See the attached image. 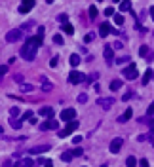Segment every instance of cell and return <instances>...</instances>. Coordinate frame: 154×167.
Here are the masks:
<instances>
[{
  "instance_id": "1",
  "label": "cell",
  "mask_w": 154,
  "mask_h": 167,
  "mask_svg": "<svg viewBox=\"0 0 154 167\" xmlns=\"http://www.w3.org/2000/svg\"><path fill=\"white\" fill-rule=\"evenodd\" d=\"M42 46V36H31V38H27V44L21 48V55H23L25 61H34V57H36V49Z\"/></svg>"
},
{
  "instance_id": "2",
  "label": "cell",
  "mask_w": 154,
  "mask_h": 167,
  "mask_svg": "<svg viewBox=\"0 0 154 167\" xmlns=\"http://www.w3.org/2000/svg\"><path fill=\"white\" fill-rule=\"evenodd\" d=\"M122 76H124L126 80H135V78L139 76V70H137L135 65L131 63V65H128V67H126V68L122 70Z\"/></svg>"
},
{
  "instance_id": "3",
  "label": "cell",
  "mask_w": 154,
  "mask_h": 167,
  "mask_svg": "<svg viewBox=\"0 0 154 167\" xmlns=\"http://www.w3.org/2000/svg\"><path fill=\"white\" fill-rule=\"evenodd\" d=\"M76 129H78V122H76V120H71V122H69V125H67L65 129H61L57 135L61 137V139H65V137H69L72 131H76Z\"/></svg>"
},
{
  "instance_id": "4",
  "label": "cell",
  "mask_w": 154,
  "mask_h": 167,
  "mask_svg": "<svg viewBox=\"0 0 154 167\" xmlns=\"http://www.w3.org/2000/svg\"><path fill=\"white\" fill-rule=\"evenodd\" d=\"M6 40L10 42H17V40H23V31H21V28H12V31L6 34Z\"/></svg>"
},
{
  "instance_id": "5",
  "label": "cell",
  "mask_w": 154,
  "mask_h": 167,
  "mask_svg": "<svg viewBox=\"0 0 154 167\" xmlns=\"http://www.w3.org/2000/svg\"><path fill=\"white\" fill-rule=\"evenodd\" d=\"M84 80H86V74H82V72H78V70H72L71 74H69V84H72V85L82 84Z\"/></svg>"
},
{
  "instance_id": "6",
  "label": "cell",
  "mask_w": 154,
  "mask_h": 167,
  "mask_svg": "<svg viewBox=\"0 0 154 167\" xmlns=\"http://www.w3.org/2000/svg\"><path fill=\"white\" fill-rule=\"evenodd\" d=\"M57 127H59V123H57V120H53V118H48L46 122L40 123L42 131H48V129H57Z\"/></svg>"
},
{
  "instance_id": "7",
  "label": "cell",
  "mask_w": 154,
  "mask_h": 167,
  "mask_svg": "<svg viewBox=\"0 0 154 167\" xmlns=\"http://www.w3.org/2000/svg\"><path fill=\"white\" fill-rule=\"evenodd\" d=\"M114 103H116V99H114V97H105V99L101 97L99 101H97V105H99L101 108H105V110H109V108L112 106Z\"/></svg>"
},
{
  "instance_id": "8",
  "label": "cell",
  "mask_w": 154,
  "mask_h": 167,
  "mask_svg": "<svg viewBox=\"0 0 154 167\" xmlns=\"http://www.w3.org/2000/svg\"><path fill=\"white\" fill-rule=\"evenodd\" d=\"M122 144H124V139H120V137H118V139H112V142H110V152H112V154H118V152L122 150Z\"/></svg>"
},
{
  "instance_id": "9",
  "label": "cell",
  "mask_w": 154,
  "mask_h": 167,
  "mask_svg": "<svg viewBox=\"0 0 154 167\" xmlns=\"http://www.w3.org/2000/svg\"><path fill=\"white\" fill-rule=\"evenodd\" d=\"M110 32H112V34H118V31H116V28H112L109 23H103V25L99 27V34L103 36V38H105L107 34H110Z\"/></svg>"
},
{
  "instance_id": "10",
  "label": "cell",
  "mask_w": 154,
  "mask_h": 167,
  "mask_svg": "<svg viewBox=\"0 0 154 167\" xmlns=\"http://www.w3.org/2000/svg\"><path fill=\"white\" fill-rule=\"evenodd\" d=\"M74 116H76V110H74V108H65V110L61 112V120L71 122V120H74Z\"/></svg>"
},
{
  "instance_id": "11",
  "label": "cell",
  "mask_w": 154,
  "mask_h": 167,
  "mask_svg": "<svg viewBox=\"0 0 154 167\" xmlns=\"http://www.w3.org/2000/svg\"><path fill=\"white\" fill-rule=\"evenodd\" d=\"M13 167H34V159H31V158H21L19 163H13Z\"/></svg>"
},
{
  "instance_id": "12",
  "label": "cell",
  "mask_w": 154,
  "mask_h": 167,
  "mask_svg": "<svg viewBox=\"0 0 154 167\" xmlns=\"http://www.w3.org/2000/svg\"><path fill=\"white\" fill-rule=\"evenodd\" d=\"M40 116H44V118H53V108L52 106H40V110H38Z\"/></svg>"
},
{
  "instance_id": "13",
  "label": "cell",
  "mask_w": 154,
  "mask_h": 167,
  "mask_svg": "<svg viewBox=\"0 0 154 167\" xmlns=\"http://www.w3.org/2000/svg\"><path fill=\"white\" fill-rule=\"evenodd\" d=\"M40 88H42V91L50 93V91L53 89V84H52V82H50L48 78H44V76H42V85H40Z\"/></svg>"
},
{
  "instance_id": "14",
  "label": "cell",
  "mask_w": 154,
  "mask_h": 167,
  "mask_svg": "<svg viewBox=\"0 0 154 167\" xmlns=\"http://www.w3.org/2000/svg\"><path fill=\"white\" fill-rule=\"evenodd\" d=\"M131 116H133V108H126V112L120 116V118H118V122H120V123H126V122L131 118Z\"/></svg>"
},
{
  "instance_id": "15",
  "label": "cell",
  "mask_w": 154,
  "mask_h": 167,
  "mask_svg": "<svg viewBox=\"0 0 154 167\" xmlns=\"http://www.w3.org/2000/svg\"><path fill=\"white\" fill-rule=\"evenodd\" d=\"M105 59H107V63H109V65L114 61V52H112V48H110V46L105 48Z\"/></svg>"
},
{
  "instance_id": "16",
  "label": "cell",
  "mask_w": 154,
  "mask_h": 167,
  "mask_svg": "<svg viewBox=\"0 0 154 167\" xmlns=\"http://www.w3.org/2000/svg\"><path fill=\"white\" fill-rule=\"evenodd\" d=\"M52 146H48V144H44V146H32L31 148V154H44V152H48Z\"/></svg>"
},
{
  "instance_id": "17",
  "label": "cell",
  "mask_w": 154,
  "mask_h": 167,
  "mask_svg": "<svg viewBox=\"0 0 154 167\" xmlns=\"http://www.w3.org/2000/svg\"><path fill=\"white\" fill-rule=\"evenodd\" d=\"M10 125L13 129H21V125H23V120H19V118H10Z\"/></svg>"
},
{
  "instance_id": "18",
  "label": "cell",
  "mask_w": 154,
  "mask_h": 167,
  "mask_svg": "<svg viewBox=\"0 0 154 167\" xmlns=\"http://www.w3.org/2000/svg\"><path fill=\"white\" fill-rule=\"evenodd\" d=\"M152 80V68H149L145 72V76H143V85H149V82Z\"/></svg>"
},
{
  "instance_id": "19",
  "label": "cell",
  "mask_w": 154,
  "mask_h": 167,
  "mask_svg": "<svg viewBox=\"0 0 154 167\" xmlns=\"http://www.w3.org/2000/svg\"><path fill=\"white\" fill-rule=\"evenodd\" d=\"M122 80H112V82H110V89H112V91H118V89H120L122 88Z\"/></svg>"
},
{
  "instance_id": "20",
  "label": "cell",
  "mask_w": 154,
  "mask_h": 167,
  "mask_svg": "<svg viewBox=\"0 0 154 167\" xmlns=\"http://www.w3.org/2000/svg\"><path fill=\"white\" fill-rule=\"evenodd\" d=\"M69 63H71V67H78V65H80V57L72 53L71 57H69Z\"/></svg>"
},
{
  "instance_id": "21",
  "label": "cell",
  "mask_w": 154,
  "mask_h": 167,
  "mask_svg": "<svg viewBox=\"0 0 154 167\" xmlns=\"http://www.w3.org/2000/svg\"><path fill=\"white\" fill-rule=\"evenodd\" d=\"M61 27H63V31H65L67 34H74V27H72L71 23H67V21H65V23H63Z\"/></svg>"
},
{
  "instance_id": "22",
  "label": "cell",
  "mask_w": 154,
  "mask_h": 167,
  "mask_svg": "<svg viewBox=\"0 0 154 167\" xmlns=\"http://www.w3.org/2000/svg\"><path fill=\"white\" fill-rule=\"evenodd\" d=\"M34 4H36L34 0H23V4H21V6H23V8H25L27 12H29L31 8H34Z\"/></svg>"
},
{
  "instance_id": "23",
  "label": "cell",
  "mask_w": 154,
  "mask_h": 167,
  "mask_svg": "<svg viewBox=\"0 0 154 167\" xmlns=\"http://www.w3.org/2000/svg\"><path fill=\"white\" fill-rule=\"evenodd\" d=\"M61 159H63L65 163H69V162H71V159H72V154H71V150L63 152V154H61Z\"/></svg>"
},
{
  "instance_id": "24",
  "label": "cell",
  "mask_w": 154,
  "mask_h": 167,
  "mask_svg": "<svg viewBox=\"0 0 154 167\" xmlns=\"http://www.w3.org/2000/svg\"><path fill=\"white\" fill-rule=\"evenodd\" d=\"M126 165H128V167H135V165H137V159H135L133 156H128V159H126Z\"/></svg>"
},
{
  "instance_id": "25",
  "label": "cell",
  "mask_w": 154,
  "mask_h": 167,
  "mask_svg": "<svg viewBox=\"0 0 154 167\" xmlns=\"http://www.w3.org/2000/svg\"><path fill=\"white\" fill-rule=\"evenodd\" d=\"M34 88H32V85L31 84H21V91H23V93H31Z\"/></svg>"
},
{
  "instance_id": "26",
  "label": "cell",
  "mask_w": 154,
  "mask_h": 167,
  "mask_svg": "<svg viewBox=\"0 0 154 167\" xmlns=\"http://www.w3.org/2000/svg\"><path fill=\"white\" fill-rule=\"evenodd\" d=\"M150 53V49H149V46H141V49H139V55L141 57H146Z\"/></svg>"
},
{
  "instance_id": "27",
  "label": "cell",
  "mask_w": 154,
  "mask_h": 167,
  "mask_svg": "<svg viewBox=\"0 0 154 167\" xmlns=\"http://www.w3.org/2000/svg\"><path fill=\"white\" fill-rule=\"evenodd\" d=\"M112 15H114V23L116 25H124V17L120 15V13H112Z\"/></svg>"
},
{
  "instance_id": "28",
  "label": "cell",
  "mask_w": 154,
  "mask_h": 167,
  "mask_svg": "<svg viewBox=\"0 0 154 167\" xmlns=\"http://www.w3.org/2000/svg\"><path fill=\"white\" fill-rule=\"evenodd\" d=\"M17 116H19V108L17 106H12L10 108V118H17Z\"/></svg>"
},
{
  "instance_id": "29",
  "label": "cell",
  "mask_w": 154,
  "mask_h": 167,
  "mask_svg": "<svg viewBox=\"0 0 154 167\" xmlns=\"http://www.w3.org/2000/svg\"><path fill=\"white\" fill-rule=\"evenodd\" d=\"M120 10H122V12H129V10H131V6H129L128 0H124V2L120 4Z\"/></svg>"
},
{
  "instance_id": "30",
  "label": "cell",
  "mask_w": 154,
  "mask_h": 167,
  "mask_svg": "<svg viewBox=\"0 0 154 167\" xmlns=\"http://www.w3.org/2000/svg\"><path fill=\"white\" fill-rule=\"evenodd\" d=\"M8 65H0V78H2V76H6V74H8Z\"/></svg>"
},
{
  "instance_id": "31",
  "label": "cell",
  "mask_w": 154,
  "mask_h": 167,
  "mask_svg": "<svg viewBox=\"0 0 154 167\" xmlns=\"http://www.w3.org/2000/svg\"><path fill=\"white\" fill-rule=\"evenodd\" d=\"M53 42H55V44H59V46H63V42H65V40H63L61 34H55V36H53Z\"/></svg>"
},
{
  "instance_id": "32",
  "label": "cell",
  "mask_w": 154,
  "mask_h": 167,
  "mask_svg": "<svg viewBox=\"0 0 154 167\" xmlns=\"http://www.w3.org/2000/svg\"><path fill=\"white\" fill-rule=\"evenodd\" d=\"M89 17H92V19L97 17V8H95V6H89Z\"/></svg>"
},
{
  "instance_id": "33",
  "label": "cell",
  "mask_w": 154,
  "mask_h": 167,
  "mask_svg": "<svg viewBox=\"0 0 154 167\" xmlns=\"http://www.w3.org/2000/svg\"><path fill=\"white\" fill-rule=\"evenodd\" d=\"M93 38H95V34H93V32H88L86 36H84V42H86V44H88V42H92Z\"/></svg>"
},
{
  "instance_id": "34",
  "label": "cell",
  "mask_w": 154,
  "mask_h": 167,
  "mask_svg": "<svg viewBox=\"0 0 154 167\" xmlns=\"http://www.w3.org/2000/svg\"><path fill=\"white\" fill-rule=\"evenodd\" d=\"M78 103H88V95H86V93H80V95H78Z\"/></svg>"
},
{
  "instance_id": "35",
  "label": "cell",
  "mask_w": 154,
  "mask_h": 167,
  "mask_svg": "<svg viewBox=\"0 0 154 167\" xmlns=\"http://www.w3.org/2000/svg\"><path fill=\"white\" fill-rule=\"evenodd\" d=\"M71 154H72V158H74V156H82L84 150H82V148H74V150H71Z\"/></svg>"
},
{
  "instance_id": "36",
  "label": "cell",
  "mask_w": 154,
  "mask_h": 167,
  "mask_svg": "<svg viewBox=\"0 0 154 167\" xmlns=\"http://www.w3.org/2000/svg\"><path fill=\"white\" fill-rule=\"evenodd\" d=\"M137 163L141 165V167H149V159H146V158H143V159H137Z\"/></svg>"
},
{
  "instance_id": "37",
  "label": "cell",
  "mask_w": 154,
  "mask_h": 167,
  "mask_svg": "<svg viewBox=\"0 0 154 167\" xmlns=\"http://www.w3.org/2000/svg\"><path fill=\"white\" fill-rule=\"evenodd\" d=\"M152 112H154V105L150 103V105H149V110H146V116H149V118H152Z\"/></svg>"
},
{
  "instance_id": "38",
  "label": "cell",
  "mask_w": 154,
  "mask_h": 167,
  "mask_svg": "<svg viewBox=\"0 0 154 167\" xmlns=\"http://www.w3.org/2000/svg\"><path fill=\"white\" fill-rule=\"evenodd\" d=\"M31 116H32V110H27V112H25L23 116H21V120H29Z\"/></svg>"
},
{
  "instance_id": "39",
  "label": "cell",
  "mask_w": 154,
  "mask_h": 167,
  "mask_svg": "<svg viewBox=\"0 0 154 167\" xmlns=\"http://www.w3.org/2000/svg\"><path fill=\"white\" fill-rule=\"evenodd\" d=\"M57 63H59V57H53V59L50 61V67H57Z\"/></svg>"
},
{
  "instance_id": "40",
  "label": "cell",
  "mask_w": 154,
  "mask_h": 167,
  "mask_svg": "<svg viewBox=\"0 0 154 167\" xmlns=\"http://www.w3.org/2000/svg\"><path fill=\"white\" fill-rule=\"evenodd\" d=\"M42 167H53L52 159H44V163H42Z\"/></svg>"
},
{
  "instance_id": "41",
  "label": "cell",
  "mask_w": 154,
  "mask_h": 167,
  "mask_svg": "<svg viewBox=\"0 0 154 167\" xmlns=\"http://www.w3.org/2000/svg\"><path fill=\"white\" fill-rule=\"evenodd\" d=\"M129 61V57H120V59H118V65H124V63H128Z\"/></svg>"
},
{
  "instance_id": "42",
  "label": "cell",
  "mask_w": 154,
  "mask_h": 167,
  "mask_svg": "<svg viewBox=\"0 0 154 167\" xmlns=\"http://www.w3.org/2000/svg\"><path fill=\"white\" fill-rule=\"evenodd\" d=\"M72 142H74V144H80V142H82V137H80V135H76L74 139H72Z\"/></svg>"
},
{
  "instance_id": "43",
  "label": "cell",
  "mask_w": 154,
  "mask_h": 167,
  "mask_svg": "<svg viewBox=\"0 0 154 167\" xmlns=\"http://www.w3.org/2000/svg\"><path fill=\"white\" fill-rule=\"evenodd\" d=\"M112 13H114V8H107L105 10V15H112Z\"/></svg>"
},
{
  "instance_id": "44",
  "label": "cell",
  "mask_w": 154,
  "mask_h": 167,
  "mask_svg": "<svg viewBox=\"0 0 154 167\" xmlns=\"http://www.w3.org/2000/svg\"><path fill=\"white\" fill-rule=\"evenodd\" d=\"M2 167H13V162H12V159H8V162L2 163Z\"/></svg>"
},
{
  "instance_id": "45",
  "label": "cell",
  "mask_w": 154,
  "mask_h": 167,
  "mask_svg": "<svg viewBox=\"0 0 154 167\" xmlns=\"http://www.w3.org/2000/svg\"><path fill=\"white\" fill-rule=\"evenodd\" d=\"M131 95H133V93H131V91H128V93L124 95V99H122V101H129V99H131Z\"/></svg>"
},
{
  "instance_id": "46",
  "label": "cell",
  "mask_w": 154,
  "mask_h": 167,
  "mask_svg": "<svg viewBox=\"0 0 154 167\" xmlns=\"http://www.w3.org/2000/svg\"><path fill=\"white\" fill-rule=\"evenodd\" d=\"M59 21H61V23H65V21H67V13H61V15H59Z\"/></svg>"
},
{
  "instance_id": "47",
  "label": "cell",
  "mask_w": 154,
  "mask_h": 167,
  "mask_svg": "<svg viewBox=\"0 0 154 167\" xmlns=\"http://www.w3.org/2000/svg\"><path fill=\"white\" fill-rule=\"evenodd\" d=\"M114 48H116V49H120V48H122V42H118V40H116V42H114Z\"/></svg>"
},
{
  "instance_id": "48",
  "label": "cell",
  "mask_w": 154,
  "mask_h": 167,
  "mask_svg": "<svg viewBox=\"0 0 154 167\" xmlns=\"http://www.w3.org/2000/svg\"><path fill=\"white\" fill-rule=\"evenodd\" d=\"M97 2H103V0H97Z\"/></svg>"
}]
</instances>
